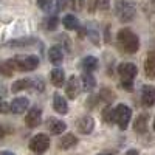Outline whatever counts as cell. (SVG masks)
<instances>
[{
	"instance_id": "9a60e30c",
	"label": "cell",
	"mask_w": 155,
	"mask_h": 155,
	"mask_svg": "<svg viewBox=\"0 0 155 155\" xmlns=\"http://www.w3.org/2000/svg\"><path fill=\"white\" fill-rule=\"evenodd\" d=\"M99 65V62L95 56H85L81 61V68L84 70V73H93Z\"/></svg>"
},
{
	"instance_id": "8fae6325",
	"label": "cell",
	"mask_w": 155,
	"mask_h": 155,
	"mask_svg": "<svg viewBox=\"0 0 155 155\" xmlns=\"http://www.w3.org/2000/svg\"><path fill=\"white\" fill-rule=\"evenodd\" d=\"M28 106H30L28 98H23V96L16 98V99H12V102H11V112L12 113H17V115L25 113V110L28 109Z\"/></svg>"
},
{
	"instance_id": "8992f818",
	"label": "cell",
	"mask_w": 155,
	"mask_h": 155,
	"mask_svg": "<svg viewBox=\"0 0 155 155\" xmlns=\"http://www.w3.org/2000/svg\"><path fill=\"white\" fill-rule=\"evenodd\" d=\"M48 147H50V138H48V135H45V134H37V135H34V137L30 140V149H31V152H34V153L41 155V153L47 152Z\"/></svg>"
},
{
	"instance_id": "5b68a950",
	"label": "cell",
	"mask_w": 155,
	"mask_h": 155,
	"mask_svg": "<svg viewBox=\"0 0 155 155\" xmlns=\"http://www.w3.org/2000/svg\"><path fill=\"white\" fill-rule=\"evenodd\" d=\"M132 118V109L127 107L124 104H118L115 109V123L118 124V127L121 130H126L127 129V124Z\"/></svg>"
},
{
	"instance_id": "4dcf8cb0",
	"label": "cell",
	"mask_w": 155,
	"mask_h": 155,
	"mask_svg": "<svg viewBox=\"0 0 155 155\" xmlns=\"http://www.w3.org/2000/svg\"><path fill=\"white\" fill-rule=\"evenodd\" d=\"M31 87H33L34 90H37V92H44V88H45V85H44L42 79H39V78L33 79V82H31Z\"/></svg>"
},
{
	"instance_id": "cb8c5ba5",
	"label": "cell",
	"mask_w": 155,
	"mask_h": 155,
	"mask_svg": "<svg viewBox=\"0 0 155 155\" xmlns=\"http://www.w3.org/2000/svg\"><path fill=\"white\" fill-rule=\"evenodd\" d=\"M14 65H12V62L11 59L9 61H3V62H0V74H3L6 78L12 76V73H14Z\"/></svg>"
},
{
	"instance_id": "8d00e7d4",
	"label": "cell",
	"mask_w": 155,
	"mask_h": 155,
	"mask_svg": "<svg viewBox=\"0 0 155 155\" xmlns=\"http://www.w3.org/2000/svg\"><path fill=\"white\" fill-rule=\"evenodd\" d=\"M98 155H113L112 152H101V153H98Z\"/></svg>"
},
{
	"instance_id": "e0dca14e",
	"label": "cell",
	"mask_w": 155,
	"mask_h": 155,
	"mask_svg": "<svg viewBox=\"0 0 155 155\" xmlns=\"http://www.w3.org/2000/svg\"><path fill=\"white\" fill-rule=\"evenodd\" d=\"M81 82H82L84 92H87V93H92L95 90V87H96V79L93 78L92 73H84L81 76Z\"/></svg>"
},
{
	"instance_id": "603a6c76",
	"label": "cell",
	"mask_w": 155,
	"mask_h": 155,
	"mask_svg": "<svg viewBox=\"0 0 155 155\" xmlns=\"http://www.w3.org/2000/svg\"><path fill=\"white\" fill-rule=\"evenodd\" d=\"M84 5V0H61V8H71L73 11H81Z\"/></svg>"
},
{
	"instance_id": "d6986e66",
	"label": "cell",
	"mask_w": 155,
	"mask_h": 155,
	"mask_svg": "<svg viewBox=\"0 0 155 155\" xmlns=\"http://www.w3.org/2000/svg\"><path fill=\"white\" fill-rule=\"evenodd\" d=\"M144 73L147 78H155V51H150L144 62Z\"/></svg>"
},
{
	"instance_id": "f546056e",
	"label": "cell",
	"mask_w": 155,
	"mask_h": 155,
	"mask_svg": "<svg viewBox=\"0 0 155 155\" xmlns=\"http://www.w3.org/2000/svg\"><path fill=\"white\" fill-rule=\"evenodd\" d=\"M36 2H37V6L41 8V9H44V11H47V12L51 11V6H53V0H36Z\"/></svg>"
},
{
	"instance_id": "d6a6232c",
	"label": "cell",
	"mask_w": 155,
	"mask_h": 155,
	"mask_svg": "<svg viewBox=\"0 0 155 155\" xmlns=\"http://www.w3.org/2000/svg\"><path fill=\"white\" fill-rule=\"evenodd\" d=\"M6 112H11V104H8L5 99H0V113H6Z\"/></svg>"
},
{
	"instance_id": "4316f807",
	"label": "cell",
	"mask_w": 155,
	"mask_h": 155,
	"mask_svg": "<svg viewBox=\"0 0 155 155\" xmlns=\"http://www.w3.org/2000/svg\"><path fill=\"white\" fill-rule=\"evenodd\" d=\"M45 28L48 30V31H53V30H56L58 28V23H59V19H58V16H50V17H47L45 19Z\"/></svg>"
},
{
	"instance_id": "6da1fadb",
	"label": "cell",
	"mask_w": 155,
	"mask_h": 155,
	"mask_svg": "<svg viewBox=\"0 0 155 155\" xmlns=\"http://www.w3.org/2000/svg\"><path fill=\"white\" fill-rule=\"evenodd\" d=\"M116 42H118L120 48L124 51V53H129V54H134L140 50L138 36L129 28H123V30L118 31V34H116Z\"/></svg>"
},
{
	"instance_id": "83f0119b",
	"label": "cell",
	"mask_w": 155,
	"mask_h": 155,
	"mask_svg": "<svg viewBox=\"0 0 155 155\" xmlns=\"http://www.w3.org/2000/svg\"><path fill=\"white\" fill-rule=\"evenodd\" d=\"M95 23H92V27L87 28V33H88V39L92 41L95 45H99V33L96 31V28L93 27Z\"/></svg>"
},
{
	"instance_id": "9c48e42d",
	"label": "cell",
	"mask_w": 155,
	"mask_h": 155,
	"mask_svg": "<svg viewBox=\"0 0 155 155\" xmlns=\"http://www.w3.org/2000/svg\"><path fill=\"white\" fill-rule=\"evenodd\" d=\"M141 102L144 107H152L155 104V87L153 85H143L141 87Z\"/></svg>"
},
{
	"instance_id": "d590c367",
	"label": "cell",
	"mask_w": 155,
	"mask_h": 155,
	"mask_svg": "<svg viewBox=\"0 0 155 155\" xmlns=\"http://www.w3.org/2000/svg\"><path fill=\"white\" fill-rule=\"evenodd\" d=\"M0 155H14V153L9 152V150H3V152H0Z\"/></svg>"
},
{
	"instance_id": "4fadbf2b",
	"label": "cell",
	"mask_w": 155,
	"mask_h": 155,
	"mask_svg": "<svg viewBox=\"0 0 155 155\" xmlns=\"http://www.w3.org/2000/svg\"><path fill=\"white\" fill-rule=\"evenodd\" d=\"M147 123H149V115L147 113H140L134 121V130L138 132V134H144L147 130Z\"/></svg>"
},
{
	"instance_id": "277c9868",
	"label": "cell",
	"mask_w": 155,
	"mask_h": 155,
	"mask_svg": "<svg viewBox=\"0 0 155 155\" xmlns=\"http://www.w3.org/2000/svg\"><path fill=\"white\" fill-rule=\"evenodd\" d=\"M11 62L19 71H33L39 67V58L34 54H17L11 59Z\"/></svg>"
},
{
	"instance_id": "1f68e13d",
	"label": "cell",
	"mask_w": 155,
	"mask_h": 155,
	"mask_svg": "<svg viewBox=\"0 0 155 155\" xmlns=\"http://www.w3.org/2000/svg\"><path fill=\"white\" fill-rule=\"evenodd\" d=\"M110 6V0H96V8L101 11H107Z\"/></svg>"
},
{
	"instance_id": "2e32d148",
	"label": "cell",
	"mask_w": 155,
	"mask_h": 155,
	"mask_svg": "<svg viewBox=\"0 0 155 155\" xmlns=\"http://www.w3.org/2000/svg\"><path fill=\"white\" fill-rule=\"evenodd\" d=\"M53 107H54V110H56L58 113H61V115H65V113L68 112V104H67L65 98L61 96L59 93H56V95L53 96Z\"/></svg>"
},
{
	"instance_id": "44dd1931",
	"label": "cell",
	"mask_w": 155,
	"mask_h": 155,
	"mask_svg": "<svg viewBox=\"0 0 155 155\" xmlns=\"http://www.w3.org/2000/svg\"><path fill=\"white\" fill-rule=\"evenodd\" d=\"M36 44V39L34 37H23V39H16V41H11L8 42V47L12 48H22V47H30Z\"/></svg>"
},
{
	"instance_id": "ffe728a7",
	"label": "cell",
	"mask_w": 155,
	"mask_h": 155,
	"mask_svg": "<svg viewBox=\"0 0 155 155\" xmlns=\"http://www.w3.org/2000/svg\"><path fill=\"white\" fill-rule=\"evenodd\" d=\"M78 144V138L73 135V134H67V135H64L61 140H59V147L61 149H71Z\"/></svg>"
},
{
	"instance_id": "836d02e7",
	"label": "cell",
	"mask_w": 155,
	"mask_h": 155,
	"mask_svg": "<svg viewBox=\"0 0 155 155\" xmlns=\"http://www.w3.org/2000/svg\"><path fill=\"white\" fill-rule=\"evenodd\" d=\"M96 102H98V96H90L87 99V107H95Z\"/></svg>"
},
{
	"instance_id": "f1b7e54d",
	"label": "cell",
	"mask_w": 155,
	"mask_h": 155,
	"mask_svg": "<svg viewBox=\"0 0 155 155\" xmlns=\"http://www.w3.org/2000/svg\"><path fill=\"white\" fill-rule=\"evenodd\" d=\"M99 98H101L102 101H104V102H107V104H109V102L115 98V95L112 93V90H110V88L104 87V88L101 90V93H99Z\"/></svg>"
},
{
	"instance_id": "e575fe53",
	"label": "cell",
	"mask_w": 155,
	"mask_h": 155,
	"mask_svg": "<svg viewBox=\"0 0 155 155\" xmlns=\"http://www.w3.org/2000/svg\"><path fill=\"white\" fill-rule=\"evenodd\" d=\"M126 155H140V152H138L137 149H129V150L126 152Z\"/></svg>"
},
{
	"instance_id": "ac0fdd59",
	"label": "cell",
	"mask_w": 155,
	"mask_h": 155,
	"mask_svg": "<svg viewBox=\"0 0 155 155\" xmlns=\"http://www.w3.org/2000/svg\"><path fill=\"white\" fill-rule=\"evenodd\" d=\"M50 79L54 87H62L64 82H65V73H64L62 68H53L50 73Z\"/></svg>"
},
{
	"instance_id": "30bf717a",
	"label": "cell",
	"mask_w": 155,
	"mask_h": 155,
	"mask_svg": "<svg viewBox=\"0 0 155 155\" xmlns=\"http://www.w3.org/2000/svg\"><path fill=\"white\" fill-rule=\"evenodd\" d=\"M93 129H95V120L90 115H84L82 118H79V121H78V130L81 134L88 135L93 132Z\"/></svg>"
},
{
	"instance_id": "d4e9b609",
	"label": "cell",
	"mask_w": 155,
	"mask_h": 155,
	"mask_svg": "<svg viewBox=\"0 0 155 155\" xmlns=\"http://www.w3.org/2000/svg\"><path fill=\"white\" fill-rule=\"evenodd\" d=\"M31 82H33V81H30V79H19V81H16V82H12L11 90H12L14 93L22 92V90H27L28 87H31Z\"/></svg>"
},
{
	"instance_id": "52a82bcc",
	"label": "cell",
	"mask_w": 155,
	"mask_h": 155,
	"mask_svg": "<svg viewBox=\"0 0 155 155\" xmlns=\"http://www.w3.org/2000/svg\"><path fill=\"white\" fill-rule=\"evenodd\" d=\"M42 121V110L39 107H33L28 110V113L25 115V124H27L30 129H34L41 124Z\"/></svg>"
},
{
	"instance_id": "f35d334b",
	"label": "cell",
	"mask_w": 155,
	"mask_h": 155,
	"mask_svg": "<svg viewBox=\"0 0 155 155\" xmlns=\"http://www.w3.org/2000/svg\"><path fill=\"white\" fill-rule=\"evenodd\" d=\"M153 2H155V0H153Z\"/></svg>"
},
{
	"instance_id": "7402d4cb",
	"label": "cell",
	"mask_w": 155,
	"mask_h": 155,
	"mask_svg": "<svg viewBox=\"0 0 155 155\" xmlns=\"http://www.w3.org/2000/svg\"><path fill=\"white\" fill-rule=\"evenodd\" d=\"M62 23H64V27H65V30H78L79 28V22H78V19L73 16V14H67V16H64L62 19Z\"/></svg>"
},
{
	"instance_id": "7a4b0ae2",
	"label": "cell",
	"mask_w": 155,
	"mask_h": 155,
	"mask_svg": "<svg viewBox=\"0 0 155 155\" xmlns=\"http://www.w3.org/2000/svg\"><path fill=\"white\" fill-rule=\"evenodd\" d=\"M137 73H138V68L132 62H123L118 65V74L121 76V85L127 92L134 90V78L137 76Z\"/></svg>"
},
{
	"instance_id": "7c38bea8",
	"label": "cell",
	"mask_w": 155,
	"mask_h": 155,
	"mask_svg": "<svg viewBox=\"0 0 155 155\" xmlns=\"http://www.w3.org/2000/svg\"><path fill=\"white\" fill-rule=\"evenodd\" d=\"M47 127H48V130H50L51 134H53V135H61V134L65 132L67 124L64 123V121H61V120L50 118V120L47 121Z\"/></svg>"
},
{
	"instance_id": "484cf974",
	"label": "cell",
	"mask_w": 155,
	"mask_h": 155,
	"mask_svg": "<svg viewBox=\"0 0 155 155\" xmlns=\"http://www.w3.org/2000/svg\"><path fill=\"white\" fill-rule=\"evenodd\" d=\"M101 118H102V121L107 123V124H113L115 123V109H112L110 106H107L104 110H102Z\"/></svg>"
},
{
	"instance_id": "5bb4252c",
	"label": "cell",
	"mask_w": 155,
	"mask_h": 155,
	"mask_svg": "<svg viewBox=\"0 0 155 155\" xmlns=\"http://www.w3.org/2000/svg\"><path fill=\"white\" fill-rule=\"evenodd\" d=\"M48 59H50V62L53 64V65H59V64H62V61H64L62 48L59 45H53L48 50Z\"/></svg>"
},
{
	"instance_id": "ba28073f",
	"label": "cell",
	"mask_w": 155,
	"mask_h": 155,
	"mask_svg": "<svg viewBox=\"0 0 155 155\" xmlns=\"http://www.w3.org/2000/svg\"><path fill=\"white\" fill-rule=\"evenodd\" d=\"M79 92H81V82H79V79H78V76L73 74V76L68 78V81L65 84V93L70 99H76L78 95H79Z\"/></svg>"
},
{
	"instance_id": "3957f363",
	"label": "cell",
	"mask_w": 155,
	"mask_h": 155,
	"mask_svg": "<svg viewBox=\"0 0 155 155\" xmlns=\"http://www.w3.org/2000/svg\"><path fill=\"white\" fill-rule=\"evenodd\" d=\"M115 14L123 23H127V22H132L135 19L137 8L129 0H118L115 3Z\"/></svg>"
},
{
	"instance_id": "74e56055",
	"label": "cell",
	"mask_w": 155,
	"mask_h": 155,
	"mask_svg": "<svg viewBox=\"0 0 155 155\" xmlns=\"http://www.w3.org/2000/svg\"><path fill=\"white\" fill-rule=\"evenodd\" d=\"M153 130H155V120H153Z\"/></svg>"
}]
</instances>
